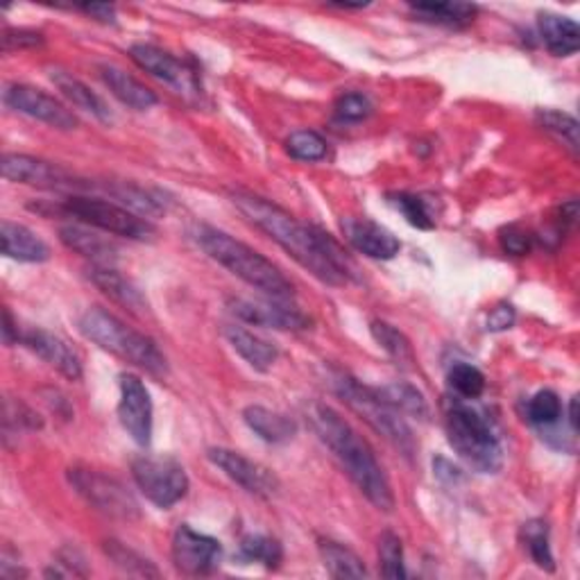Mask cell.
<instances>
[{
	"instance_id": "6da1fadb",
	"label": "cell",
	"mask_w": 580,
	"mask_h": 580,
	"mask_svg": "<svg viewBox=\"0 0 580 580\" xmlns=\"http://www.w3.org/2000/svg\"><path fill=\"white\" fill-rule=\"evenodd\" d=\"M231 202L252 227L266 234L315 279L327 286H345L356 279L352 259L329 234L298 220L286 209L248 191H234Z\"/></svg>"
},
{
	"instance_id": "7a4b0ae2",
	"label": "cell",
	"mask_w": 580,
	"mask_h": 580,
	"mask_svg": "<svg viewBox=\"0 0 580 580\" xmlns=\"http://www.w3.org/2000/svg\"><path fill=\"white\" fill-rule=\"evenodd\" d=\"M311 425L320 440L333 452L342 469L354 486L365 494L370 504L383 513H392L394 508V492L386 477L383 467L379 465L373 446L367 444L354 429L350 421L342 419L331 406L313 404L308 411Z\"/></svg>"
},
{
	"instance_id": "3957f363",
	"label": "cell",
	"mask_w": 580,
	"mask_h": 580,
	"mask_svg": "<svg viewBox=\"0 0 580 580\" xmlns=\"http://www.w3.org/2000/svg\"><path fill=\"white\" fill-rule=\"evenodd\" d=\"M193 239L209 259L220 263L223 268H227L234 277H239L248 286L261 290L263 295L275 300L295 298V283L290 281L270 259L245 245L243 241L234 239L231 234L209 225H200L193 231Z\"/></svg>"
},
{
	"instance_id": "277c9868",
	"label": "cell",
	"mask_w": 580,
	"mask_h": 580,
	"mask_svg": "<svg viewBox=\"0 0 580 580\" xmlns=\"http://www.w3.org/2000/svg\"><path fill=\"white\" fill-rule=\"evenodd\" d=\"M77 329L87 340L96 342L100 350L123 358L125 363L139 367V370H146L152 377L168 375V361L164 352L156 348V342L146 333L127 327L108 308H87L77 320Z\"/></svg>"
},
{
	"instance_id": "5b68a950",
	"label": "cell",
	"mask_w": 580,
	"mask_h": 580,
	"mask_svg": "<svg viewBox=\"0 0 580 580\" xmlns=\"http://www.w3.org/2000/svg\"><path fill=\"white\" fill-rule=\"evenodd\" d=\"M446 440L454 452L479 474H496L504 467V444L492 421L477 408L450 402L444 408Z\"/></svg>"
},
{
	"instance_id": "8992f818",
	"label": "cell",
	"mask_w": 580,
	"mask_h": 580,
	"mask_svg": "<svg viewBox=\"0 0 580 580\" xmlns=\"http://www.w3.org/2000/svg\"><path fill=\"white\" fill-rule=\"evenodd\" d=\"M333 390L338 398L345 402L361 419H365L379 436H383L388 442H392L398 450L406 456L413 458L417 452V442L413 438V431L404 421L402 413L390 408L379 394L375 392L373 386H363L354 377L345 373L333 375Z\"/></svg>"
},
{
	"instance_id": "52a82bcc",
	"label": "cell",
	"mask_w": 580,
	"mask_h": 580,
	"mask_svg": "<svg viewBox=\"0 0 580 580\" xmlns=\"http://www.w3.org/2000/svg\"><path fill=\"white\" fill-rule=\"evenodd\" d=\"M52 216L64 214L66 218H75L77 223L89 225L98 231L121 236L127 241H152L156 236V229L150 220L141 218L135 211L102 198H89V196H68L62 202H50Z\"/></svg>"
},
{
	"instance_id": "ba28073f",
	"label": "cell",
	"mask_w": 580,
	"mask_h": 580,
	"mask_svg": "<svg viewBox=\"0 0 580 580\" xmlns=\"http://www.w3.org/2000/svg\"><path fill=\"white\" fill-rule=\"evenodd\" d=\"M131 479L156 508L168 510L189 492V477L171 456H139L131 463Z\"/></svg>"
},
{
	"instance_id": "9c48e42d",
	"label": "cell",
	"mask_w": 580,
	"mask_h": 580,
	"mask_svg": "<svg viewBox=\"0 0 580 580\" xmlns=\"http://www.w3.org/2000/svg\"><path fill=\"white\" fill-rule=\"evenodd\" d=\"M68 481L75 492L96 510L125 521L139 519L137 499L127 492L118 479L85 465H75L68 469Z\"/></svg>"
},
{
	"instance_id": "30bf717a",
	"label": "cell",
	"mask_w": 580,
	"mask_h": 580,
	"mask_svg": "<svg viewBox=\"0 0 580 580\" xmlns=\"http://www.w3.org/2000/svg\"><path fill=\"white\" fill-rule=\"evenodd\" d=\"M3 177L14 184H28V187L46 189V191H85L91 189L93 184H85L77 179L66 168L50 164L30 154H14L8 152L3 156Z\"/></svg>"
},
{
	"instance_id": "8fae6325",
	"label": "cell",
	"mask_w": 580,
	"mask_h": 580,
	"mask_svg": "<svg viewBox=\"0 0 580 580\" xmlns=\"http://www.w3.org/2000/svg\"><path fill=\"white\" fill-rule=\"evenodd\" d=\"M3 102L10 110L62 131H71L80 125V121L75 118V114L66 108V104H62L55 96H50L30 85H18V83L5 85Z\"/></svg>"
},
{
	"instance_id": "7c38bea8",
	"label": "cell",
	"mask_w": 580,
	"mask_h": 580,
	"mask_svg": "<svg viewBox=\"0 0 580 580\" xmlns=\"http://www.w3.org/2000/svg\"><path fill=\"white\" fill-rule=\"evenodd\" d=\"M173 563L187 576L214 573L223 563V546L216 538L193 531L189 524L177 526L173 535Z\"/></svg>"
},
{
	"instance_id": "4fadbf2b",
	"label": "cell",
	"mask_w": 580,
	"mask_h": 580,
	"mask_svg": "<svg viewBox=\"0 0 580 580\" xmlns=\"http://www.w3.org/2000/svg\"><path fill=\"white\" fill-rule=\"evenodd\" d=\"M118 386H121V402H118L121 427L139 446H148L152 440V421H154L150 392L137 375L129 373H123L118 377Z\"/></svg>"
},
{
	"instance_id": "5bb4252c",
	"label": "cell",
	"mask_w": 580,
	"mask_h": 580,
	"mask_svg": "<svg viewBox=\"0 0 580 580\" xmlns=\"http://www.w3.org/2000/svg\"><path fill=\"white\" fill-rule=\"evenodd\" d=\"M227 306L236 318L254 327H268L277 331H302L311 327L308 315H304L298 306H290L288 300L234 298L227 302Z\"/></svg>"
},
{
	"instance_id": "9a60e30c",
	"label": "cell",
	"mask_w": 580,
	"mask_h": 580,
	"mask_svg": "<svg viewBox=\"0 0 580 580\" xmlns=\"http://www.w3.org/2000/svg\"><path fill=\"white\" fill-rule=\"evenodd\" d=\"M206 458L214 463L218 469H223L225 477H229L236 486H241L245 492H250L254 496L268 499V496L277 494V490H279V481L270 469L245 458L239 452L225 450V446H211V450L206 452Z\"/></svg>"
},
{
	"instance_id": "2e32d148",
	"label": "cell",
	"mask_w": 580,
	"mask_h": 580,
	"mask_svg": "<svg viewBox=\"0 0 580 580\" xmlns=\"http://www.w3.org/2000/svg\"><path fill=\"white\" fill-rule=\"evenodd\" d=\"M129 58L137 62L146 73H150L156 80L173 87L177 93H196L198 80L196 71H191L181 60L171 55L168 50L152 46V43H135L129 48Z\"/></svg>"
},
{
	"instance_id": "e0dca14e",
	"label": "cell",
	"mask_w": 580,
	"mask_h": 580,
	"mask_svg": "<svg viewBox=\"0 0 580 580\" xmlns=\"http://www.w3.org/2000/svg\"><path fill=\"white\" fill-rule=\"evenodd\" d=\"M21 342L66 379H83V358L62 336L46 329H28L21 333Z\"/></svg>"
},
{
	"instance_id": "ac0fdd59",
	"label": "cell",
	"mask_w": 580,
	"mask_h": 580,
	"mask_svg": "<svg viewBox=\"0 0 580 580\" xmlns=\"http://www.w3.org/2000/svg\"><path fill=\"white\" fill-rule=\"evenodd\" d=\"M340 229H342V236H345V241L356 252L370 259L390 261L402 250L398 236L370 218H342Z\"/></svg>"
},
{
	"instance_id": "d6986e66",
	"label": "cell",
	"mask_w": 580,
	"mask_h": 580,
	"mask_svg": "<svg viewBox=\"0 0 580 580\" xmlns=\"http://www.w3.org/2000/svg\"><path fill=\"white\" fill-rule=\"evenodd\" d=\"M89 281L100 290L102 295H108L114 304L123 306L137 318H148L150 315V302L139 290L135 281L123 277L118 270L108 266H91L89 268Z\"/></svg>"
},
{
	"instance_id": "ffe728a7",
	"label": "cell",
	"mask_w": 580,
	"mask_h": 580,
	"mask_svg": "<svg viewBox=\"0 0 580 580\" xmlns=\"http://www.w3.org/2000/svg\"><path fill=\"white\" fill-rule=\"evenodd\" d=\"M102 83L108 85V89L123 102L127 108L137 110V112H148L150 108H154L160 98L156 93L146 87L141 80H137L135 75H129L127 71L114 66V64H100L98 66Z\"/></svg>"
},
{
	"instance_id": "44dd1931",
	"label": "cell",
	"mask_w": 580,
	"mask_h": 580,
	"mask_svg": "<svg viewBox=\"0 0 580 580\" xmlns=\"http://www.w3.org/2000/svg\"><path fill=\"white\" fill-rule=\"evenodd\" d=\"M60 241L68 250L93 261V266L112 268V263L118 259V248L110 239H104L98 231H91L83 225H64L60 229Z\"/></svg>"
},
{
	"instance_id": "7402d4cb",
	"label": "cell",
	"mask_w": 580,
	"mask_h": 580,
	"mask_svg": "<svg viewBox=\"0 0 580 580\" xmlns=\"http://www.w3.org/2000/svg\"><path fill=\"white\" fill-rule=\"evenodd\" d=\"M538 33L551 55L571 58L580 48V28L569 16L544 12L538 16Z\"/></svg>"
},
{
	"instance_id": "603a6c76",
	"label": "cell",
	"mask_w": 580,
	"mask_h": 580,
	"mask_svg": "<svg viewBox=\"0 0 580 580\" xmlns=\"http://www.w3.org/2000/svg\"><path fill=\"white\" fill-rule=\"evenodd\" d=\"M0 241H3V254L8 259L23 263H43L50 259V248L25 225L3 220V225H0Z\"/></svg>"
},
{
	"instance_id": "cb8c5ba5",
	"label": "cell",
	"mask_w": 580,
	"mask_h": 580,
	"mask_svg": "<svg viewBox=\"0 0 580 580\" xmlns=\"http://www.w3.org/2000/svg\"><path fill=\"white\" fill-rule=\"evenodd\" d=\"M50 80H52V85L58 87V91L73 104V108L89 112L91 116H96L102 123L112 121L110 104L104 102L96 91H91L83 80H77L75 75H71L66 71H60V68H52L50 71Z\"/></svg>"
},
{
	"instance_id": "d4e9b609",
	"label": "cell",
	"mask_w": 580,
	"mask_h": 580,
	"mask_svg": "<svg viewBox=\"0 0 580 580\" xmlns=\"http://www.w3.org/2000/svg\"><path fill=\"white\" fill-rule=\"evenodd\" d=\"M225 338L231 345V350L239 352L256 373H268L279 358V350L273 345V342L263 340L261 336L248 331L245 327H236V325L225 327Z\"/></svg>"
},
{
	"instance_id": "484cf974",
	"label": "cell",
	"mask_w": 580,
	"mask_h": 580,
	"mask_svg": "<svg viewBox=\"0 0 580 580\" xmlns=\"http://www.w3.org/2000/svg\"><path fill=\"white\" fill-rule=\"evenodd\" d=\"M243 421L250 431L270 444H283L298 436V421L293 417L266 406H248L243 411Z\"/></svg>"
},
{
	"instance_id": "4316f807",
	"label": "cell",
	"mask_w": 580,
	"mask_h": 580,
	"mask_svg": "<svg viewBox=\"0 0 580 580\" xmlns=\"http://www.w3.org/2000/svg\"><path fill=\"white\" fill-rule=\"evenodd\" d=\"M375 392L390 408H394L402 415H408V417H415V419H421V421L429 419V415H431L427 398L411 383L394 381V383L375 388Z\"/></svg>"
},
{
	"instance_id": "83f0119b",
	"label": "cell",
	"mask_w": 580,
	"mask_h": 580,
	"mask_svg": "<svg viewBox=\"0 0 580 580\" xmlns=\"http://www.w3.org/2000/svg\"><path fill=\"white\" fill-rule=\"evenodd\" d=\"M411 12L419 21L446 25V28H463L479 14V8L471 3H452L450 0V3H413Z\"/></svg>"
},
{
	"instance_id": "f1b7e54d",
	"label": "cell",
	"mask_w": 580,
	"mask_h": 580,
	"mask_svg": "<svg viewBox=\"0 0 580 580\" xmlns=\"http://www.w3.org/2000/svg\"><path fill=\"white\" fill-rule=\"evenodd\" d=\"M318 551H320V558L327 571L333 578H365L367 576V569L361 556L350 546L340 544L336 540H320Z\"/></svg>"
},
{
	"instance_id": "f546056e",
	"label": "cell",
	"mask_w": 580,
	"mask_h": 580,
	"mask_svg": "<svg viewBox=\"0 0 580 580\" xmlns=\"http://www.w3.org/2000/svg\"><path fill=\"white\" fill-rule=\"evenodd\" d=\"M370 333L379 342V348L394 361L398 365L406 367V370H413L415 367V352L411 340L398 329L383 320H373L370 323Z\"/></svg>"
},
{
	"instance_id": "4dcf8cb0",
	"label": "cell",
	"mask_w": 580,
	"mask_h": 580,
	"mask_svg": "<svg viewBox=\"0 0 580 580\" xmlns=\"http://www.w3.org/2000/svg\"><path fill=\"white\" fill-rule=\"evenodd\" d=\"M102 551H104V556H108L127 576H141V578L160 576V569H156L148 558H143L141 553L125 546L118 540H104Z\"/></svg>"
},
{
	"instance_id": "1f68e13d",
	"label": "cell",
	"mask_w": 580,
	"mask_h": 580,
	"mask_svg": "<svg viewBox=\"0 0 580 580\" xmlns=\"http://www.w3.org/2000/svg\"><path fill=\"white\" fill-rule=\"evenodd\" d=\"M521 540L524 546L529 549L531 560L544 569V571H556V560H553L551 544H549V524L542 519H531L521 526Z\"/></svg>"
},
{
	"instance_id": "d6a6232c",
	"label": "cell",
	"mask_w": 580,
	"mask_h": 580,
	"mask_svg": "<svg viewBox=\"0 0 580 580\" xmlns=\"http://www.w3.org/2000/svg\"><path fill=\"white\" fill-rule=\"evenodd\" d=\"M526 417L540 431L553 429L563 417V402L553 390H540L526 404Z\"/></svg>"
},
{
	"instance_id": "836d02e7",
	"label": "cell",
	"mask_w": 580,
	"mask_h": 580,
	"mask_svg": "<svg viewBox=\"0 0 580 580\" xmlns=\"http://www.w3.org/2000/svg\"><path fill=\"white\" fill-rule=\"evenodd\" d=\"M241 558L248 563H259L266 569H277L283 560V549L279 540L270 535H245L241 540Z\"/></svg>"
},
{
	"instance_id": "e575fe53",
	"label": "cell",
	"mask_w": 580,
	"mask_h": 580,
	"mask_svg": "<svg viewBox=\"0 0 580 580\" xmlns=\"http://www.w3.org/2000/svg\"><path fill=\"white\" fill-rule=\"evenodd\" d=\"M388 200L408 220V225H413L417 229H433L436 227L431 204L425 196L392 193V196H388Z\"/></svg>"
},
{
	"instance_id": "d590c367",
	"label": "cell",
	"mask_w": 580,
	"mask_h": 580,
	"mask_svg": "<svg viewBox=\"0 0 580 580\" xmlns=\"http://www.w3.org/2000/svg\"><path fill=\"white\" fill-rule=\"evenodd\" d=\"M286 152L298 162H320L327 156V141L313 129H298L286 139Z\"/></svg>"
},
{
	"instance_id": "8d00e7d4",
	"label": "cell",
	"mask_w": 580,
	"mask_h": 580,
	"mask_svg": "<svg viewBox=\"0 0 580 580\" xmlns=\"http://www.w3.org/2000/svg\"><path fill=\"white\" fill-rule=\"evenodd\" d=\"M452 390L458 394L461 400H479L486 392V377L477 365L469 363H456L452 365L450 375H446Z\"/></svg>"
},
{
	"instance_id": "74e56055",
	"label": "cell",
	"mask_w": 580,
	"mask_h": 580,
	"mask_svg": "<svg viewBox=\"0 0 580 580\" xmlns=\"http://www.w3.org/2000/svg\"><path fill=\"white\" fill-rule=\"evenodd\" d=\"M379 567L383 578L400 580L406 578V565H404V546L400 535L392 531H383L379 538Z\"/></svg>"
},
{
	"instance_id": "f35d334b",
	"label": "cell",
	"mask_w": 580,
	"mask_h": 580,
	"mask_svg": "<svg viewBox=\"0 0 580 580\" xmlns=\"http://www.w3.org/2000/svg\"><path fill=\"white\" fill-rule=\"evenodd\" d=\"M535 118L544 129L553 131V135H558L563 141H567L571 150H578V129L580 127L571 114L556 112V110H538Z\"/></svg>"
},
{
	"instance_id": "ab89813d",
	"label": "cell",
	"mask_w": 580,
	"mask_h": 580,
	"mask_svg": "<svg viewBox=\"0 0 580 580\" xmlns=\"http://www.w3.org/2000/svg\"><path fill=\"white\" fill-rule=\"evenodd\" d=\"M373 114V102L363 93H345L336 102V116L345 123H361Z\"/></svg>"
},
{
	"instance_id": "60d3db41",
	"label": "cell",
	"mask_w": 580,
	"mask_h": 580,
	"mask_svg": "<svg viewBox=\"0 0 580 580\" xmlns=\"http://www.w3.org/2000/svg\"><path fill=\"white\" fill-rule=\"evenodd\" d=\"M499 239H501V248H504L508 254L524 256L531 250V236L517 227H506L504 231H501Z\"/></svg>"
},
{
	"instance_id": "b9f144b4",
	"label": "cell",
	"mask_w": 580,
	"mask_h": 580,
	"mask_svg": "<svg viewBox=\"0 0 580 580\" xmlns=\"http://www.w3.org/2000/svg\"><path fill=\"white\" fill-rule=\"evenodd\" d=\"M43 41L41 33L35 30H5L3 33V48L10 50H21V48H30V46H39Z\"/></svg>"
},
{
	"instance_id": "7bdbcfd3",
	"label": "cell",
	"mask_w": 580,
	"mask_h": 580,
	"mask_svg": "<svg viewBox=\"0 0 580 580\" xmlns=\"http://www.w3.org/2000/svg\"><path fill=\"white\" fill-rule=\"evenodd\" d=\"M515 325V308L510 304H499L490 311L488 329L490 331H506Z\"/></svg>"
},
{
	"instance_id": "ee69618b",
	"label": "cell",
	"mask_w": 580,
	"mask_h": 580,
	"mask_svg": "<svg viewBox=\"0 0 580 580\" xmlns=\"http://www.w3.org/2000/svg\"><path fill=\"white\" fill-rule=\"evenodd\" d=\"M433 469H436V477L446 486H454V483L463 481V471L446 458H436L433 461Z\"/></svg>"
},
{
	"instance_id": "f6af8a7d",
	"label": "cell",
	"mask_w": 580,
	"mask_h": 580,
	"mask_svg": "<svg viewBox=\"0 0 580 580\" xmlns=\"http://www.w3.org/2000/svg\"><path fill=\"white\" fill-rule=\"evenodd\" d=\"M75 10L85 12L87 16L100 21V23H116V8L114 5H104V3H91V5H75Z\"/></svg>"
},
{
	"instance_id": "bcb514c9",
	"label": "cell",
	"mask_w": 580,
	"mask_h": 580,
	"mask_svg": "<svg viewBox=\"0 0 580 580\" xmlns=\"http://www.w3.org/2000/svg\"><path fill=\"white\" fill-rule=\"evenodd\" d=\"M3 340H5V345H8V348H12L14 342H21V331H18L14 318H12L10 308L3 311Z\"/></svg>"
},
{
	"instance_id": "7dc6e473",
	"label": "cell",
	"mask_w": 580,
	"mask_h": 580,
	"mask_svg": "<svg viewBox=\"0 0 580 580\" xmlns=\"http://www.w3.org/2000/svg\"><path fill=\"white\" fill-rule=\"evenodd\" d=\"M569 425H571V431L578 433V400L576 398L569 404Z\"/></svg>"
}]
</instances>
